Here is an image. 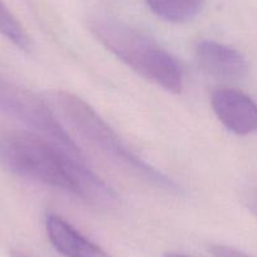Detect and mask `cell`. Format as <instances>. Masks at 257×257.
Here are the masks:
<instances>
[{"label": "cell", "instance_id": "obj_1", "mask_svg": "<svg viewBox=\"0 0 257 257\" xmlns=\"http://www.w3.org/2000/svg\"><path fill=\"white\" fill-rule=\"evenodd\" d=\"M0 167L8 172L71 193L101 208L118 202L115 190L86 164L85 158L66 152L31 128H19L0 121Z\"/></svg>", "mask_w": 257, "mask_h": 257}, {"label": "cell", "instance_id": "obj_2", "mask_svg": "<svg viewBox=\"0 0 257 257\" xmlns=\"http://www.w3.org/2000/svg\"><path fill=\"white\" fill-rule=\"evenodd\" d=\"M44 100L64 127L68 126L77 137L121 170L158 189L182 193L183 189L174 179L138 157L85 100L64 90L48 91Z\"/></svg>", "mask_w": 257, "mask_h": 257}, {"label": "cell", "instance_id": "obj_3", "mask_svg": "<svg viewBox=\"0 0 257 257\" xmlns=\"http://www.w3.org/2000/svg\"><path fill=\"white\" fill-rule=\"evenodd\" d=\"M91 32L121 62L174 95L182 93L184 76L178 59L143 32L110 18L91 22Z\"/></svg>", "mask_w": 257, "mask_h": 257}, {"label": "cell", "instance_id": "obj_4", "mask_svg": "<svg viewBox=\"0 0 257 257\" xmlns=\"http://www.w3.org/2000/svg\"><path fill=\"white\" fill-rule=\"evenodd\" d=\"M0 112L43 135L72 155L85 158L47 101L3 75H0Z\"/></svg>", "mask_w": 257, "mask_h": 257}, {"label": "cell", "instance_id": "obj_5", "mask_svg": "<svg viewBox=\"0 0 257 257\" xmlns=\"http://www.w3.org/2000/svg\"><path fill=\"white\" fill-rule=\"evenodd\" d=\"M211 105L228 132L239 137L257 134V102L247 93L237 88H218L212 93Z\"/></svg>", "mask_w": 257, "mask_h": 257}, {"label": "cell", "instance_id": "obj_6", "mask_svg": "<svg viewBox=\"0 0 257 257\" xmlns=\"http://www.w3.org/2000/svg\"><path fill=\"white\" fill-rule=\"evenodd\" d=\"M196 59L202 72L222 82L239 81L248 72V62L238 49L211 39L197 44Z\"/></svg>", "mask_w": 257, "mask_h": 257}, {"label": "cell", "instance_id": "obj_7", "mask_svg": "<svg viewBox=\"0 0 257 257\" xmlns=\"http://www.w3.org/2000/svg\"><path fill=\"white\" fill-rule=\"evenodd\" d=\"M47 236L52 246L64 257H112L97 243L81 233L66 218L57 213L46 214Z\"/></svg>", "mask_w": 257, "mask_h": 257}, {"label": "cell", "instance_id": "obj_8", "mask_svg": "<svg viewBox=\"0 0 257 257\" xmlns=\"http://www.w3.org/2000/svg\"><path fill=\"white\" fill-rule=\"evenodd\" d=\"M150 11L169 23H187L193 21L203 8L204 0H147Z\"/></svg>", "mask_w": 257, "mask_h": 257}, {"label": "cell", "instance_id": "obj_9", "mask_svg": "<svg viewBox=\"0 0 257 257\" xmlns=\"http://www.w3.org/2000/svg\"><path fill=\"white\" fill-rule=\"evenodd\" d=\"M208 251L213 257H252L241 249L219 243H212L208 246Z\"/></svg>", "mask_w": 257, "mask_h": 257}, {"label": "cell", "instance_id": "obj_10", "mask_svg": "<svg viewBox=\"0 0 257 257\" xmlns=\"http://www.w3.org/2000/svg\"><path fill=\"white\" fill-rule=\"evenodd\" d=\"M243 202L248 211L257 219V189H249L244 193Z\"/></svg>", "mask_w": 257, "mask_h": 257}, {"label": "cell", "instance_id": "obj_11", "mask_svg": "<svg viewBox=\"0 0 257 257\" xmlns=\"http://www.w3.org/2000/svg\"><path fill=\"white\" fill-rule=\"evenodd\" d=\"M163 257H190L188 256V254H184V253H179V252H165L164 254H163Z\"/></svg>", "mask_w": 257, "mask_h": 257}, {"label": "cell", "instance_id": "obj_12", "mask_svg": "<svg viewBox=\"0 0 257 257\" xmlns=\"http://www.w3.org/2000/svg\"><path fill=\"white\" fill-rule=\"evenodd\" d=\"M9 257H29V256H27L26 253H23V252L21 251H11Z\"/></svg>", "mask_w": 257, "mask_h": 257}]
</instances>
